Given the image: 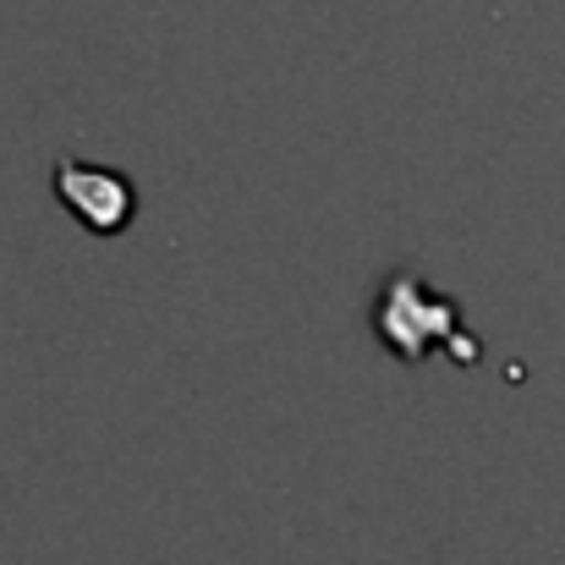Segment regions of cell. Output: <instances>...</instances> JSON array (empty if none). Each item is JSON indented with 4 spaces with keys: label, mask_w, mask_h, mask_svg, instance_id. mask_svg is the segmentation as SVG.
Returning a JSON list of instances; mask_svg holds the SVG:
<instances>
[{
    "label": "cell",
    "mask_w": 565,
    "mask_h": 565,
    "mask_svg": "<svg viewBox=\"0 0 565 565\" xmlns=\"http://www.w3.org/2000/svg\"><path fill=\"white\" fill-rule=\"evenodd\" d=\"M374 324H379V335H384V347L395 358H406V363L428 358V347H450L456 363H478L483 358L478 335L461 324L456 297L423 286L417 275H390L384 280V291H379V302H374Z\"/></svg>",
    "instance_id": "cell-1"
},
{
    "label": "cell",
    "mask_w": 565,
    "mask_h": 565,
    "mask_svg": "<svg viewBox=\"0 0 565 565\" xmlns=\"http://www.w3.org/2000/svg\"><path fill=\"white\" fill-rule=\"evenodd\" d=\"M55 192H61V203L88 225V231H99V236H110V231H121L127 220H132V182L121 177V171H110V166H88V160H61L55 166Z\"/></svg>",
    "instance_id": "cell-2"
}]
</instances>
